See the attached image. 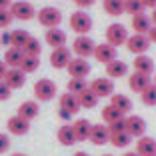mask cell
<instances>
[{
    "mask_svg": "<svg viewBox=\"0 0 156 156\" xmlns=\"http://www.w3.org/2000/svg\"><path fill=\"white\" fill-rule=\"evenodd\" d=\"M10 14L14 16V20H32L36 16V8H34L32 2H26V0H16L10 6Z\"/></svg>",
    "mask_w": 156,
    "mask_h": 156,
    "instance_id": "obj_7",
    "label": "cell"
},
{
    "mask_svg": "<svg viewBox=\"0 0 156 156\" xmlns=\"http://www.w3.org/2000/svg\"><path fill=\"white\" fill-rule=\"evenodd\" d=\"M94 58L98 60V62H102V64H108V62H112V60H116V46L108 44V42H102V44H96V48H94Z\"/></svg>",
    "mask_w": 156,
    "mask_h": 156,
    "instance_id": "obj_14",
    "label": "cell"
},
{
    "mask_svg": "<svg viewBox=\"0 0 156 156\" xmlns=\"http://www.w3.org/2000/svg\"><path fill=\"white\" fill-rule=\"evenodd\" d=\"M150 38L146 36V34H130L128 40H126V48H128L130 54L134 56H140V54H146L148 48H150Z\"/></svg>",
    "mask_w": 156,
    "mask_h": 156,
    "instance_id": "obj_6",
    "label": "cell"
},
{
    "mask_svg": "<svg viewBox=\"0 0 156 156\" xmlns=\"http://www.w3.org/2000/svg\"><path fill=\"white\" fill-rule=\"evenodd\" d=\"M72 2H74V4H76L80 10H84V8H90V6H94V2H96V0H72Z\"/></svg>",
    "mask_w": 156,
    "mask_h": 156,
    "instance_id": "obj_42",
    "label": "cell"
},
{
    "mask_svg": "<svg viewBox=\"0 0 156 156\" xmlns=\"http://www.w3.org/2000/svg\"><path fill=\"white\" fill-rule=\"evenodd\" d=\"M102 156H114V154H102Z\"/></svg>",
    "mask_w": 156,
    "mask_h": 156,
    "instance_id": "obj_53",
    "label": "cell"
},
{
    "mask_svg": "<svg viewBox=\"0 0 156 156\" xmlns=\"http://www.w3.org/2000/svg\"><path fill=\"white\" fill-rule=\"evenodd\" d=\"M152 82H154V84H156V74H154V80H152Z\"/></svg>",
    "mask_w": 156,
    "mask_h": 156,
    "instance_id": "obj_52",
    "label": "cell"
},
{
    "mask_svg": "<svg viewBox=\"0 0 156 156\" xmlns=\"http://www.w3.org/2000/svg\"><path fill=\"white\" fill-rule=\"evenodd\" d=\"M130 26H132V30L136 34H148V30L152 28L150 16H148V14H136V16H132Z\"/></svg>",
    "mask_w": 156,
    "mask_h": 156,
    "instance_id": "obj_25",
    "label": "cell"
},
{
    "mask_svg": "<svg viewBox=\"0 0 156 156\" xmlns=\"http://www.w3.org/2000/svg\"><path fill=\"white\" fill-rule=\"evenodd\" d=\"M148 38H150V42H156V26H152L150 30H148V34H146Z\"/></svg>",
    "mask_w": 156,
    "mask_h": 156,
    "instance_id": "obj_45",
    "label": "cell"
},
{
    "mask_svg": "<svg viewBox=\"0 0 156 156\" xmlns=\"http://www.w3.org/2000/svg\"><path fill=\"white\" fill-rule=\"evenodd\" d=\"M128 28L124 26V24H110V26L106 28V42L112 46H126V40H128Z\"/></svg>",
    "mask_w": 156,
    "mask_h": 156,
    "instance_id": "obj_5",
    "label": "cell"
},
{
    "mask_svg": "<svg viewBox=\"0 0 156 156\" xmlns=\"http://www.w3.org/2000/svg\"><path fill=\"white\" fill-rule=\"evenodd\" d=\"M90 90L96 94L98 98H110L114 94V80L108 76H100V78H94L90 84Z\"/></svg>",
    "mask_w": 156,
    "mask_h": 156,
    "instance_id": "obj_9",
    "label": "cell"
},
{
    "mask_svg": "<svg viewBox=\"0 0 156 156\" xmlns=\"http://www.w3.org/2000/svg\"><path fill=\"white\" fill-rule=\"evenodd\" d=\"M72 156H90V154H88V152H84V150H78V152H74Z\"/></svg>",
    "mask_w": 156,
    "mask_h": 156,
    "instance_id": "obj_50",
    "label": "cell"
},
{
    "mask_svg": "<svg viewBox=\"0 0 156 156\" xmlns=\"http://www.w3.org/2000/svg\"><path fill=\"white\" fill-rule=\"evenodd\" d=\"M6 128H8V132L14 134V136H24V134H28V130H30V122H28L26 118H22V116L14 114V116L8 118Z\"/></svg>",
    "mask_w": 156,
    "mask_h": 156,
    "instance_id": "obj_13",
    "label": "cell"
},
{
    "mask_svg": "<svg viewBox=\"0 0 156 156\" xmlns=\"http://www.w3.org/2000/svg\"><path fill=\"white\" fill-rule=\"evenodd\" d=\"M38 112H40L38 100H24L22 104L18 106V112H16V114L22 116V118H26L28 122H30V120H34L38 116Z\"/></svg>",
    "mask_w": 156,
    "mask_h": 156,
    "instance_id": "obj_23",
    "label": "cell"
},
{
    "mask_svg": "<svg viewBox=\"0 0 156 156\" xmlns=\"http://www.w3.org/2000/svg\"><path fill=\"white\" fill-rule=\"evenodd\" d=\"M72 130L78 142H84L90 138V130H92V122H88V118H78L72 122Z\"/></svg>",
    "mask_w": 156,
    "mask_h": 156,
    "instance_id": "obj_18",
    "label": "cell"
},
{
    "mask_svg": "<svg viewBox=\"0 0 156 156\" xmlns=\"http://www.w3.org/2000/svg\"><path fill=\"white\" fill-rule=\"evenodd\" d=\"M36 18L44 28H56L62 22V12L58 8H54V6H44V8H40L36 12Z\"/></svg>",
    "mask_w": 156,
    "mask_h": 156,
    "instance_id": "obj_2",
    "label": "cell"
},
{
    "mask_svg": "<svg viewBox=\"0 0 156 156\" xmlns=\"http://www.w3.org/2000/svg\"><path fill=\"white\" fill-rule=\"evenodd\" d=\"M12 20H14V16L10 14V8L0 10V28H8L12 24Z\"/></svg>",
    "mask_w": 156,
    "mask_h": 156,
    "instance_id": "obj_38",
    "label": "cell"
},
{
    "mask_svg": "<svg viewBox=\"0 0 156 156\" xmlns=\"http://www.w3.org/2000/svg\"><path fill=\"white\" fill-rule=\"evenodd\" d=\"M0 44L2 46H12V32H2V36H0Z\"/></svg>",
    "mask_w": 156,
    "mask_h": 156,
    "instance_id": "obj_43",
    "label": "cell"
},
{
    "mask_svg": "<svg viewBox=\"0 0 156 156\" xmlns=\"http://www.w3.org/2000/svg\"><path fill=\"white\" fill-rule=\"evenodd\" d=\"M60 116L62 118H70L72 114L80 112V102H78V96L72 94V92H66L60 96Z\"/></svg>",
    "mask_w": 156,
    "mask_h": 156,
    "instance_id": "obj_8",
    "label": "cell"
},
{
    "mask_svg": "<svg viewBox=\"0 0 156 156\" xmlns=\"http://www.w3.org/2000/svg\"><path fill=\"white\" fill-rule=\"evenodd\" d=\"M68 74H70V78H86L88 74H90V70H92V66L88 64V58H72L70 60V64H68Z\"/></svg>",
    "mask_w": 156,
    "mask_h": 156,
    "instance_id": "obj_12",
    "label": "cell"
},
{
    "mask_svg": "<svg viewBox=\"0 0 156 156\" xmlns=\"http://www.w3.org/2000/svg\"><path fill=\"white\" fill-rule=\"evenodd\" d=\"M44 40H46V44L52 46V48H60V46H66L68 36H66L64 30H60V28L56 26V28H48V30H46Z\"/></svg>",
    "mask_w": 156,
    "mask_h": 156,
    "instance_id": "obj_16",
    "label": "cell"
},
{
    "mask_svg": "<svg viewBox=\"0 0 156 156\" xmlns=\"http://www.w3.org/2000/svg\"><path fill=\"white\" fill-rule=\"evenodd\" d=\"M12 6V0H0V10H6Z\"/></svg>",
    "mask_w": 156,
    "mask_h": 156,
    "instance_id": "obj_46",
    "label": "cell"
},
{
    "mask_svg": "<svg viewBox=\"0 0 156 156\" xmlns=\"http://www.w3.org/2000/svg\"><path fill=\"white\" fill-rule=\"evenodd\" d=\"M104 68H106V76L112 78V80H114V78H124L128 74V64H126L124 60H118V58L108 62Z\"/></svg>",
    "mask_w": 156,
    "mask_h": 156,
    "instance_id": "obj_19",
    "label": "cell"
},
{
    "mask_svg": "<svg viewBox=\"0 0 156 156\" xmlns=\"http://www.w3.org/2000/svg\"><path fill=\"white\" fill-rule=\"evenodd\" d=\"M6 70H8L6 62H4V60H0V80H4V76H6Z\"/></svg>",
    "mask_w": 156,
    "mask_h": 156,
    "instance_id": "obj_44",
    "label": "cell"
},
{
    "mask_svg": "<svg viewBox=\"0 0 156 156\" xmlns=\"http://www.w3.org/2000/svg\"><path fill=\"white\" fill-rule=\"evenodd\" d=\"M108 130H110V134L124 132V130H126V116H124V118H120V120H116V122H112V124H108Z\"/></svg>",
    "mask_w": 156,
    "mask_h": 156,
    "instance_id": "obj_39",
    "label": "cell"
},
{
    "mask_svg": "<svg viewBox=\"0 0 156 156\" xmlns=\"http://www.w3.org/2000/svg\"><path fill=\"white\" fill-rule=\"evenodd\" d=\"M150 22H152V26H156V8H152V14H150Z\"/></svg>",
    "mask_w": 156,
    "mask_h": 156,
    "instance_id": "obj_48",
    "label": "cell"
},
{
    "mask_svg": "<svg viewBox=\"0 0 156 156\" xmlns=\"http://www.w3.org/2000/svg\"><path fill=\"white\" fill-rule=\"evenodd\" d=\"M94 48H96V42L92 40L88 34H78L72 42V52L78 58H90V56H94Z\"/></svg>",
    "mask_w": 156,
    "mask_h": 156,
    "instance_id": "obj_1",
    "label": "cell"
},
{
    "mask_svg": "<svg viewBox=\"0 0 156 156\" xmlns=\"http://www.w3.org/2000/svg\"><path fill=\"white\" fill-rule=\"evenodd\" d=\"M124 12L130 14V16L144 14V4H142V0H124Z\"/></svg>",
    "mask_w": 156,
    "mask_h": 156,
    "instance_id": "obj_36",
    "label": "cell"
},
{
    "mask_svg": "<svg viewBox=\"0 0 156 156\" xmlns=\"http://www.w3.org/2000/svg\"><path fill=\"white\" fill-rule=\"evenodd\" d=\"M94 146H102V144H108L110 142V130L108 126L104 124H92V130H90V138H88Z\"/></svg>",
    "mask_w": 156,
    "mask_h": 156,
    "instance_id": "obj_15",
    "label": "cell"
},
{
    "mask_svg": "<svg viewBox=\"0 0 156 156\" xmlns=\"http://www.w3.org/2000/svg\"><path fill=\"white\" fill-rule=\"evenodd\" d=\"M126 132L132 138H142L146 132V120L138 114H128L126 116Z\"/></svg>",
    "mask_w": 156,
    "mask_h": 156,
    "instance_id": "obj_11",
    "label": "cell"
},
{
    "mask_svg": "<svg viewBox=\"0 0 156 156\" xmlns=\"http://www.w3.org/2000/svg\"><path fill=\"white\" fill-rule=\"evenodd\" d=\"M122 156H140V154H138L136 150H128V152H124Z\"/></svg>",
    "mask_w": 156,
    "mask_h": 156,
    "instance_id": "obj_49",
    "label": "cell"
},
{
    "mask_svg": "<svg viewBox=\"0 0 156 156\" xmlns=\"http://www.w3.org/2000/svg\"><path fill=\"white\" fill-rule=\"evenodd\" d=\"M30 40V34H28V30H12V46L14 48H20L22 50V46L26 44V42Z\"/></svg>",
    "mask_w": 156,
    "mask_h": 156,
    "instance_id": "obj_37",
    "label": "cell"
},
{
    "mask_svg": "<svg viewBox=\"0 0 156 156\" xmlns=\"http://www.w3.org/2000/svg\"><path fill=\"white\" fill-rule=\"evenodd\" d=\"M56 96V84L50 78H40L34 84V98L38 102H50Z\"/></svg>",
    "mask_w": 156,
    "mask_h": 156,
    "instance_id": "obj_4",
    "label": "cell"
},
{
    "mask_svg": "<svg viewBox=\"0 0 156 156\" xmlns=\"http://www.w3.org/2000/svg\"><path fill=\"white\" fill-rule=\"evenodd\" d=\"M130 142H132V136H130L126 130H124V132L110 134V144L114 148H126V146H130Z\"/></svg>",
    "mask_w": 156,
    "mask_h": 156,
    "instance_id": "obj_30",
    "label": "cell"
},
{
    "mask_svg": "<svg viewBox=\"0 0 156 156\" xmlns=\"http://www.w3.org/2000/svg\"><path fill=\"white\" fill-rule=\"evenodd\" d=\"M12 156H26V154H22V152H16V154H12Z\"/></svg>",
    "mask_w": 156,
    "mask_h": 156,
    "instance_id": "obj_51",
    "label": "cell"
},
{
    "mask_svg": "<svg viewBox=\"0 0 156 156\" xmlns=\"http://www.w3.org/2000/svg\"><path fill=\"white\" fill-rule=\"evenodd\" d=\"M22 58H24V52L20 50V48H14V46H10L8 50H6V54H4V62H6L8 68H20Z\"/></svg>",
    "mask_w": 156,
    "mask_h": 156,
    "instance_id": "obj_27",
    "label": "cell"
},
{
    "mask_svg": "<svg viewBox=\"0 0 156 156\" xmlns=\"http://www.w3.org/2000/svg\"><path fill=\"white\" fill-rule=\"evenodd\" d=\"M136 152L140 156H156V140L150 136L136 138Z\"/></svg>",
    "mask_w": 156,
    "mask_h": 156,
    "instance_id": "obj_24",
    "label": "cell"
},
{
    "mask_svg": "<svg viewBox=\"0 0 156 156\" xmlns=\"http://www.w3.org/2000/svg\"><path fill=\"white\" fill-rule=\"evenodd\" d=\"M98 100H100V98H98L96 94L90 90V86H88L84 92H80V94H78L80 108H86V110H90V108H96V106H98Z\"/></svg>",
    "mask_w": 156,
    "mask_h": 156,
    "instance_id": "obj_28",
    "label": "cell"
},
{
    "mask_svg": "<svg viewBox=\"0 0 156 156\" xmlns=\"http://www.w3.org/2000/svg\"><path fill=\"white\" fill-rule=\"evenodd\" d=\"M4 82L8 84L12 90H18V88H22L24 82H26V74L20 68H8L6 70V76H4Z\"/></svg>",
    "mask_w": 156,
    "mask_h": 156,
    "instance_id": "obj_17",
    "label": "cell"
},
{
    "mask_svg": "<svg viewBox=\"0 0 156 156\" xmlns=\"http://www.w3.org/2000/svg\"><path fill=\"white\" fill-rule=\"evenodd\" d=\"M150 76H146V74H140V72H132L128 76V88L132 92H136V94H142V90L150 84Z\"/></svg>",
    "mask_w": 156,
    "mask_h": 156,
    "instance_id": "obj_20",
    "label": "cell"
},
{
    "mask_svg": "<svg viewBox=\"0 0 156 156\" xmlns=\"http://www.w3.org/2000/svg\"><path fill=\"white\" fill-rule=\"evenodd\" d=\"M110 106H114L122 116H128L130 110H132V100H130L126 94H112L110 96Z\"/></svg>",
    "mask_w": 156,
    "mask_h": 156,
    "instance_id": "obj_22",
    "label": "cell"
},
{
    "mask_svg": "<svg viewBox=\"0 0 156 156\" xmlns=\"http://www.w3.org/2000/svg\"><path fill=\"white\" fill-rule=\"evenodd\" d=\"M88 88V84H86V80L84 78H70L68 80V84H66V92H72V94H80V92H84Z\"/></svg>",
    "mask_w": 156,
    "mask_h": 156,
    "instance_id": "obj_34",
    "label": "cell"
},
{
    "mask_svg": "<svg viewBox=\"0 0 156 156\" xmlns=\"http://www.w3.org/2000/svg\"><path fill=\"white\" fill-rule=\"evenodd\" d=\"M140 100H142L144 106H156V84L150 82L140 94Z\"/></svg>",
    "mask_w": 156,
    "mask_h": 156,
    "instance_id": "obj_32",
    "label": "cell"
},
{
    "mask_svg": "<svg viewBox=\"0 0 156 156\" xmlns=\"http://www.w3.org/2000/svg\"><path fill=\"white\" fill-rule=\"evenodd\" d=\"M40 50H42L40 40H38V38H34V36H30V40L22 46V52L26 56H40Z\"/></svg>",
    "mask_w": 156,
    "mask_h": 156,
    "instance_id": "obj_35",
    "label": "cell"
},
{
    "mask_svg": "<svg viewBox=\"0 0 156 156\" xmlns=\"http://www.w3.org/2000/svg\"><path fill=\"white\" fill-rule=\"evenodd\" d=\"M144 8H156V0H142Z\"/></svg>",
    "mask_w": 156,
    "mask_h": 156,
    "instance_id": "obj_47",
    "label": "cell"
},
{
    "mask_svg": "<svg viewBox=\"0 0 156 156\" xmlns=\"http://www.w3.org/2000/svg\"><path fill=\"white\" fill-rule=\"evenodd\" d=\"M10 92H12V88H10L4 80H0V102H2V100H8V98L12 96Z\"/></svg>",
    "mask_w": 156,
    "mask_h": 156,
    "instance_id": "obj_40",
    "label": "cell"
},
{
    "mask_svg": "<svg viewBox=\"0 0 156 156\" xmlns=\"http://www.w3.org/2000/svg\"><path fill=\"white\" fill-rule=\"evenodd\" d=\"M8 148H10V138H8V134L0 132V154L8 152Z\"/></svg>",
    "mask_w": 156,
    "mask_h": 156,
    "instance_id": "obj_41",
    "label": "cell"
},
{
    "mask_svg": "<svg viewBox=\"0 0 156 156\" xmlns=\"http://www.w3.org/2000/svg\"><path fill=\"white\" fill-rule=\"evenodd\" d=\"M58 142L62 144V146H72V144H76V136H74V130H72V124H64V126H60L58 128Z\"/></svg>",
    "mask_w": 156,
    "mask_h": 156,
    "instance_id": "obj_26",
    "label": "cell"
},
{
    "mask_svg": "<svg viewBox=\"0 0 156 156\" xmlns=\"http://www.w3.org/2000/svg\"><path fill=\"white\" fill-rule=\"evenodd\" d=\"M38 66H40V58H38V56H26V54H24L22 62H20V70H22L24 74L36 72Z\"/></svg>",
    "mask_w": 156,
    "mask_h": 156,
    "instance_id": "obj_31",
    "label": "cell"
},
{
    "mask_svg": "<svg viewBox=\"0 0 156 156\" xmlns=\"http://www.w3.org/2000/svg\"><path fill=\"white\" fill-rule=\"evenodd\" d=\"M70 30L76 34H88L92 30V18L84 10H76L70 14Z\"/></svg>",
    "mask_w": 156,
    "mask_h": 156,
    "instance_id": "obj_3",
    "label": "cell"
},
{
    "mask_svg": "<svg viewBox=\"0 0 156 156\" xmlns=\"http://www.w3.org/2000/svg\"><path fill=\"white\" fill-rule=\"evenodd\" d=\"M70 60H72V52H70L68 46L52 48V52H50V64H52V68H56V70L68 68Z\"/></svg>",
    "mask_w": 156,
    "mask_h": 156,
    "instance_id": "obj_10",
    "label": "cell"
},
{
    "mask_svg": "<svg viewBox=\"0 0 156 156\" xmlns=\"http://www.w3.org/2000/svg\"><path fill=\"white\" fill-rule=\"evenodd\" d=\"M0 46H2V44H0Z\"/></svg>",
    "mask_w": 156,
    "mask_h": 156,
    "instance_id": "obj_54",
    "label": "cell"
},
{
    "mask_svg": "<svg viewBox=\"0 0 156 156\" xmlns=\"http://www.w3.org/2000/svg\"><path fill=\"white\" fill-rule=\"evenodd\" d=\"M102 8L106 14L110 16H120L124 12V0H104L102 2Z\"/></svg>",
    "mask_w": 156,
    "mask_h": 156,
    "instance_id": "obj_29",
    "label": "cell"
},
{
    "mask_svg": "<svg viewBox=\"0 0 156 156\" xmlns=\"http://www.w3.org/2000/svg\"><path fill=\"white\" fill-rule=\"evenodd\" d=\"M100 116H102V120H104L106 124H112V122H116V120H120V118H124L122 114H120L118 110H116L114 106H104V108H102L100 110Z\"/></svg>",
    "mask_w": 156,
    "mask_h": 156,
    "instance_id": "obj_33",
    "label": "cell"
},
{
    "mask_svg": "<svg viewBox=\"0 0 156 156\" xmlns=\"http://www.w3.org/2000/svg\"><path fill=\"white\" fill-rule=\"evenodd\" d=\"M132 68L134 72H140V74H146V76H152V70H154V60L146 54H140L134 58L132 62Z\"/></svg>",
    "mask_w": 156,
    "mask_h": 156,
    "instance_id": "obj_21",
    "label": "cell"
}]
</instances>
